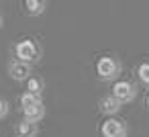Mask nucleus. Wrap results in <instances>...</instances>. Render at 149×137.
Instances as JSON below:
<instances>
[{"mask_svg": "<svg viewBox=\"0 0 149 137\" xmlns=\"http://www.w3.org/2000/svg\"><path fill=\"white\" fill-rule=\"evenodd\" d=\"M43 90H45V82H43V78H39V76H31V78L27 80V92H29V94H35V96L41 98Z\"/></svg>", "mask_w": 149, "mask_h": 137, "instance_id": "obj_9", "label": "nucleus"}, {"mask_svg": "<svg viewBox=\"0 0 149 137\" xmlns=\"http://www.w3.org/2000/svg\"><path fill=\"white\" fill-rule=\"evenodd\" d=\"M23 113H25V119H27V121L37 123V121H41V119L45 117V104L41 102V104L31 106V108H27V110H23Z\"/></svg>", "mask_w": 149, "mask_h": 137, "instance_id": "obj_10", "label": "nucleus"}, {"mask_svg": "<svg viewBox=\"0 0 149 137\" xmlns=\"http://www.w3.org/2000/svg\"><path fill=\"white\" fill-rule=\"evenodd\" d=\"M112 96L118 98L123 104H127V102H131V100L137 98V86L133 82H129V80H118V82H114Z\"/></svg>", "mask_w": 149, "mask_h": 137, "instance_id": "obj_3", "label": "nucleus"}, {"mask_svg": "<svg viewBox=\"0 0 149 137\" xmlns=\"http://www.w3.org/2000/svg\"><path fill=\"white\" fill-rule=\"evenodd\" d=\"M137 78L141 80V84H143V86H147V88H149V62L139 64V68H137Z\"/></svg>", "mask_w": 149, "mask_h": 137, "instance_id": "obj_12", "label": "nucleus"}, {"mask_svg": "<svg viewBox=\"0 0 149 137\" xmlns=\"http://www.w3.org/2000/svg\"><path fill=\"white\" fill-rule=\"evenodd\" d=\"M15 131H17V137H35V135H37V123L23 119V121L17 125Z\"/></svg>", "mask_w": 149, "mask_h": 137, "instance_id": "obj_8", "label": "nucleus"}, {"mask_svg": "<svg viewBox=\"0 0 149 137\" xmlns=\"http://www.w3.org/2000/svg\"><path fill=\"white\" fill-rule=\"evenodd\" d=\"M100 135L102 137H127V125H125V121H120L116 117H108L100 125Z\"/></svg>", "mask_w": 149, "mask_h": 137, "instance_id": "obj_4", "label": "nucleus"}, {"mask_svg": "<svg viewBox=\"0 0 149 137\" xmlns=\"http://www.w3.org/2000/svg\"><path fill=\"white\" fill-rule=\"evenodd\" d=\"M23 6H25V13H27L29 17H39V15L45 13L47 2H45V0H25Z\"/></svg>", "mask_w": 149, "mask_h": 137, "instance_id": "obj_7", "label": "nucleus"}, {"mask_svg": "<svg viewBox=\"0 0 149 137\" xmlns=\"http://www.w3.org/2000/svg\"><path fill=\"white\" fill-rule=\"evenodd\" d=\"M145 106H147V110H149V94H147V100H145Z\"/></svg>", "mask_w": 149, "mask_h": 137, "instance_id": "obj_15", "label": "nucleus"}, {"mask_svg": "<svg viewBox=\"0 0 149 137\" xmlns=\"http://www.w3.org/2000/svg\"><path fill=\"white\" fill-rule=\"evenodd\" d=\"M8 115V102L4 98H0V119H4Z\"/></svg>", "mask_w": 149, "mask_h": 137, "instance_id": "obj_13", "label": "nucleus"}, {"mask_svg": "<svg viewBox=\"0 0 149 137\" xmlns=\"http://www.w3.org/2000/svg\"><path fill=\"white\" fill-rule=\"evenodd\" d=\"M2 25H4V17H2V13H0V29H2Z\"/></svg>", "mask_w": 149, "mask_h": 137, "instance_id": "obj_14", "label": "nucleus"}, {"mask_svg": "<svg viewBox=\"0 0 149 137\" xmlns=\"http://www.w3.org/2000/svg\"><path fill=\"white\" fill-rule=\"evenodd\" d=\"M43 100L39 98V96H35V94H29V92H25L23 96H21V106H23V110H27V108H31V106H37V104H41Z\"/></svg>", "mask_w": 149, "mask_h": 137, "instance_id": "obj_11", "label": "nucleus"}, {"mask_svg": "<svg viewBox=\"0 0 149 137\" xmlns=\"http://www.w3.org/2000/svg\"><path fill=\"white\" fill-rule=\"evenodd\" d=\"M31 74H33V68H31L29 64H25V62L15 59V62L8 64V76H10L13 80H17V82H25V80H29Z\"/></svg>", "mask_w": 149, "mask_h": 137, "instance_id": "obj_5", "label": "nucleus"}, {"mask_svg": "<svg viewBox=\"0 0 149 137\" xmlns=\"http://www.w3.org/2000/svg\"><path fill=\"white\" fill-rule=\"evenodd\" d=\"M120 108H123V102H120L118 98H114L112 94H106V96L100 100V110H102L104 115H108V117H114Z\"/></svg>", "mask_w": 149, "mask_h": 137, "instance_id": "obj_6", "label": "nucleus"}, {"mask_svg": "<svg viewBox=\"0 0 149 137\" xmlns=\"http://www.w3.org/2000/svg\"><path fill=\"white\" fill-rule=\"evenodd\" d=\"M120 72H123V66L112 55H104L96 62V74L102 82H114L120 76Z\"/></svg>", "mask_w": 149, "mask_h": 137, "instance_id": "obj_1", "label": "nucleus"}, {"mask_svg": "<svg viewBox=\"0 0 149 137\" xmlns=\"http://www.w3.org/2000/svg\"><path fill=\"white\" fill-rule=\"evenodd\" d=\"M15 53H17L19 62H25L29 66H33L35 62L41 59V47L35 39H21L15 47Z\"/></svg>", "mask_w": 149, "mask_h": 137, "instance_id": "obj_2", "label": "nucleus"}]
</instances>
